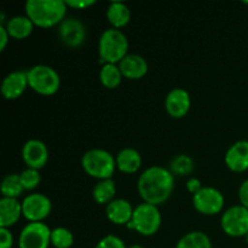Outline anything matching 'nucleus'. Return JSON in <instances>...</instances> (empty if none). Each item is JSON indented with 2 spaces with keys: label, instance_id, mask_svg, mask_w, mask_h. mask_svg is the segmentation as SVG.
I'll list each match as a JSON object with an SVG mask.
<instances>
[{
  "label": "nucleus",
  "instance_id": "72a5a7b5",
  "mask_svg": "<svg viewBox=\"0 0 248 248\" xmlns=\"http://www.w3.org/2000/svg\"><path fill=\"white\" fill-rule=\"evenodd\" d=\"M10 35L7 33L5 26H1L0 24V51H4L5 47H6L7 43H9Z\"/></svg>",
  "mask_w": 248,
  "mask_h": 248
},
{
  "label": "nucleus",
  "instance_id": "f03ea898",
  "mask_svg": "<svg viewBox=\"0 0 248 248\" xmlns=\"http://www.w3.org/2000/svg\"><path fill=\"white\" fill-rule=\"evenodd\" d=\"M67 7L63 0H27L24 4L27 16L41 28L60 24L65 18Z\"/></svg>",
  "mask_w": 248,
  "mask_h": 248
},
{
  "label": "nucleus",
  "instance_id": "b1692460",
  "mask_svg": "<svg viewBox=\"0 0 248 248\" xmlns=\"http://www.w3.org/2000/svg\"><path fill=\"white\" fill-rule=\"evenodd\" d=\"M99 80L107 89H116L123 80V73L119 68V64L104 63L99 70Z\"/></svg>",
  "mask_w": 248,
  "mask_h": 248
},
{
  "label": "nucleus",
  "instance_id": "412c9836",
  "mask_svg": "<svg viewBox=\"0 0 248 248\" xmlns=\"http://www.w3.org/2000/svg\"><path fill=\"white\" fill-rule=\"evenodd\" d=\"M107 18L113 28H123L131 19L130 7L124 1H111L107 9Z\"/></svg>",
  "mask_w": 248,
  "mask_h": 248
},
{
  "label": "nucleus",
  "instance_id": "cd10ccee",
  "mask_svg": "<svg viewBox=\"0 0 248 248\" xmlns=\"http://www.w3.org/2000/svg\"><path fill=\"white\" fill-rule=\"evenodd\" d=\"M19 178H21V183L24 190H33L41 182V176L39 170L29 169V167L19 173Z\"/></svg>",
  "mask_w": 248,
  "mask_h": 248
},
{
  "label": "nucleus",
  "instance_id": "f704fd0d",
  "mask_svg": "<svg viewBox=\"0 0 248 248\" xmlns=\"http://www.w3.org/2000/svg\"><path fill=\"white\" fill-rule=\"evenodd\" d=\"M127 248H144V247L140 246V245H131V246H128Z\"/></svg>",
  "mask_w": 248,
  "mask_h": 248
},
{
  "label": "nucleus",
  "instance_id": "ddd939ff",
  "mask_svg": "<svg viewBox=\"0 0 248 248\" xmlns=\"http://www.w3.org/2000/svg\"><path fill=\"white\" fill-rule=\"evenodd\" d=\"M191 106L190 94L186 90L176 87L167 93L165 98V108L172 118L181 119L188 114Z\"/></svg>",
  "mask_w": 248,
  "mask_h": 248
},
{
  "label": "nucleus",
  "instance_id": "9d476101",
  "mask_svg": "<svg viewBox=\"0 0 248 248\" xmlns=\"http://www.w3.org/2000/svg\"><path fill=\"white\" fill-rule=\"evenodd\" d=\"M193 205L196 211L202 215H217L223 210L224 196L213 186H203L200 191L193 195Z\"/></svg>",
  "mask_w": 248,
  "mask_h": 248
},
{
  "label": "nucleus",
  "instance_id": "5701e85b",
  "mask_svg": "<svg viewBox=\"0 0 248 248\" xmlns=\"http://www.w3.org/2000/svg\"><path fill=\"white\" fill-rule=\"evenodd\" d=\"M176 248H212V242L206 232L195 230L182 236Z\"/></svg>",
  "mask_w": 248,
  "mask_h": 248
},
{
  "label": "nucleus",
  "instance_id": "7ed1b4c3",
  "mask_svg": "<svg viewBox=\"0 0 248 248\" xmlns=\"http://www.w3.org/2000/svg\"><path fill=\"white\" fill-rule=\"evenodd\" d=\"M128 39L123 31L108 28L101 34L98 40V53L101 63L118 64L128 55Z\"/></svg>",
  "mask_w": 248,
  "mask_h": 248
},
{
  "label": "nucleus",
  "instance_id": "473e14b6",
  "mask_svg": "<svg viewBox=\"0 0 248 248\" xmlns=\"http://www.w3.org/2000/svg\"><path fill=\"white\" fill-rule=\"evenodd\" d=\"M202 188L203 186L202 184H201L200 179L195 178V177H191V178L188 179V182H186V189H188L193 195H195V194L198 193V191H200Z\"/></svg>",
  "mask_w": 248,
  "mask_h": 248
},
{
  "label": "nucleus",
  "instance_id": "f8f14e48",
  "mask_svg": "<svg viewBox=\"0 0 248 248\" xmlns=\"http://www.w3.org/2000/svg\"><path fill=\"white\" fill-rule=\"evenodd\" d=\"M22 157L29 169L40 170L48 160V149L40 140H29L22 148Z\"/></svg>",
  "mask_w": 248,
  "mask_h": 248
},
{
  "label": "nucleus",
  "instance_id": "2eb2a0df",
  "mask_svg": "<svg viewBox=\"0 0 248 248\" xmlns=\"http://www.w3.org/2000/svg\"><path fill=\"white\" fill-rule=\"evenodd\" d=\"M228 169L234 172H244L248 170V140H241L229 147L224 156Z\"/></svg>",
  "mask_w": 248,
  "mask_h": 248
},
{
  "label": "nucleus",
  "instance_id": "a878e982",
  "mask_svg": "<svg viewBox=\"0 0 248 248\" xmlns=\"http://www.w3.org/2000/svg\"><path fill=\"white\" fill-rule=\"evenodd\" d=\"M170 171L173 176H189L194 171V160L189 155H177L170 162Z\"/></svg>",
  "mask_w": 248,
  "mask_h": 248
},
{
  "label": "nucleus",
  "instance_id": "2f4dec72",
  "mask_svg": "<svg viewBox=\"0 0 248 248\" xmlns=\"http://www.w3.org/2000/svg\"><path fill=\"white\" fill-rule=\"evenodd\" d=\"M68 7H74V9H86L96 4L94 0H67Z\"/></svg>",
  "mask_w": 248,
  "mask_h": 248
},
{
  "label": "nucleus",
  "instance_id": "bb28decb",
  "mask_svg": "<svg viewBox=\"0 0 248 248\" xmlns=\"http://www.w3.org/2000/svg\"><path fill=\"white\" fill-rule=\"evenodd\" d=\"M74 244V236L69 229L58 227L51 232V245L55 248H70Z\"/></svg>",
  "mask_w": 248,
  "mask_h": 248
},
{
  "label": "nucleus",
  "instance_id": "4468645a",
  "mask_svg": "<svg viewBox=\"0 0 248 248\" xmlns=\"http://www.w3.org/2000/svg\"><path fill=\"white\" fill-rule=\"evenodd\" d=\"M28 85L26 70H15L2 79L0 91L6 99H17L21 97Z\"/></svg>",
  "mask_w": 248,
  "mask_h": 248
},
{
  "label": "nucleus",
  "instance_id": "393cba45",
  "mask_svg": "<svg viewBox=\"0 0 248 248\" xmlns=\"http://www.w3.org/2000/svg\"><path fill=\"white\" fill-rule=\"evenodd\" d=\"M2 198L17 199L23 193V186H22L21 178L18 173H10L2 178L1 186H0Z\"/></svg>",
  "mask_w": 248,
  "mask_h": 248
},
{
  "label": "nucleus",
  "instance_id": "c756f323",
  "mask_svg": "<svg viewBox=\"0 0 248 248\" xmlns=\"http://www.w3.org/2000/svg\"><path fill=\"white\" fill-rule=\"evenodd\" d=\"M14 245V236L9 228H0V248H11Z\"/></svg>",
  "mask_w": 248,
  "mask_h": 248
},
{
  "label": "nucleus",
  "instance_id": "f257e3e1",
  "mask_svg": "<svg viewBox=\"0 0 248 248\" xmlns=\"http://www.w3.org/2000/svg\"><path fill=\"white\" fill-rule=\"evenodd\" d=\"M174 189V176L165 167L154 165L142 172L137 190L144 202L159 206L166 202Z\"/></svg>",
  "mask_w": 248,
  "mask_h": 248
},
{
  "label": "nucleus",
  "instance_id": "0eeeda50",
  "mask_svg": "<svg viewBox=\"0 0 248 248\" xmlns=\"http://www.w3.org/2000/svg\"><path fill=\"white\" fill-rule=\"evenodd\" d=\"M52 230L43 222H29L19 232V248H48Z\"/></svg>",
  "mask_w": 248,
  "mask_h": 248
},
{
  "label": "nucleus",
  "instance_id": "c9c22d12",
  "mask_svg": "<svg viewBox=\"0 0 248 248\" xmlns=\"http://www.w3.org/2000/svg\"><path fill=\"white\" fill-rule=\"evenodd\" d=\"M245 239H246V242L248 244V234L246 235V236H245Z\"/></svg>",
  "mask_w": 248,
  "mask_h": 248
},
{
  "label": "nucleus",
  "instance_id": "39448f33",
  "mask_svg": "<svg viewBox=\"0 0 248 248\" xmlns=\"http://www.w3.org/2000/svg\"><path fill=\"white\" fill-rule=\"evenodd\" d=\"M28 85L31 90L44 96L56 93L61 86L60 74L55 68L46 64H36L27 70Z\"/></svg>",
  "mask_w": 248,
  "mask_h": 248
},
{
  "label": "nucleus",
  "instance_id": "dca6fc26",
  "mask_svg": "<svg viewBox=\"0 0 248 248\" xmlns=\"http://www.w3.org/2000/svg\"><path fill=\"white\" fill-rule=\"evenodd\" d=\"M133 210L130 201L125 199H114L107 205L106 215L111 223L118 225H127L132 219Z\"/></svg>",
  "mask_w": 248,
  "mask_h": 248
},
{
  "label": "nucleus",
  "instance_id": "6ab92c4d",
  "mask_svg": "<svg viewBox=\"0 0 248 248\" xmlns=\"http://www.w3.org/2000/svg\"><path fill=\"white\" fill-rule=\"evenodd\" d=\"M34 23L27 15H16L10 17L5 23L7 33L11 38L26 39L33 31Z\"/></svg>",
  "mask_w": 248,
  "mask_h": 248
},
{
  "label": "nucleus",
  "instance_id": "aec40b11",
  "mask_svg": "<svg viewBox=\"0 0 248 248\" xmlns=\"http://www.w3.org/2000/svg\"><path fill=\"white\" fill-rule=\"evenodd\" d=\"M116 167L124 173H135L142 165V156L140 152L133 148H124L115 157Z\"/></svg>",
  "mask_w": 248,
  "mask_h": 248
},
{
  "label": "nucleus",
  "instance_id": "20e7f679",
  "mask_svg": "<svg viewBox=\"0 0 248 248\" xmlns=\"http://www.w3.org/2000/svg\"><path fill=\"white\" fill-rule=\"evenodd\" d=\"M81 165L89 176L102 181L113 177L116 169V160L106 149L93 148L82 155Z\"/></svg>",
  "mask_w": 248,
  "mask_h": 248
},
{
  "label": "nucleus",
  "instance_id": "6e6552de",
  "mask_svg": "<svg viewBox=\"0 0 248 248\" xmlns=\"http://www.w3.org/2000/svg\"><path fill=\"white\" fill-rule=\"evenodd\" d=\"M223 232L232 237H242L248 234V210L235 205L224 211L220 219Z\"/></svg>",
  "mask_w": 248,
  "mask_h": 248
},
{
  "label": "nucleus",
  "instance_id": "a211bd4d",
  "mask_svg": "<svg viewBox=\"0 0 248 248\" xmlns=\"http://www.w3.org/2000/svg\"><path fill=\"white\" fill-rule=\"evenodd\" d=\"M22 215V202L17 199H0V228H10L16 224Z\"/></svg>",
  "mask_w": 248,
  "mask_h": 248
},
{
  "label": "nucleus",
  "instance_id": "e433bc0d",
  "mask_svg": "<svg viewBox=\"0 0 248 248\" xmlns=\"http://www.w3.org/2000/svg\"><path fill=\"white\" fill-rule=\"evenodd\" d=\"M245 4H248V1H245Z\"/></svg>",
  "mask_w": 248,
  "mask_h": 248
},
{
  "label": "nucleus",
  "instance_id": "4be33fe9",
  "mask_svg": "<svg viewBox=\"0 0 248 248\" xmlns=\"http://www.w3.org/2000/svg\"><path fill=\"white\" fill-rule=\"evenodd\" d=\"M116 194V184L113 178L102 179L92 190V196L93 200L99 205H108L109 202L114 200Z\"/></svg>",
  "mask_w": 248,
  "mask_h": 248
},
{
  "label": "nucleus",
  "instance_id": "9b49d317",
  "mask_svg": "<svg viewBox=\"0 0 248 248\" xmlns=\"http://www.w3.org/2000/svg\"><path fill=\"white\" fill-rule=\"evenodd\" d=\"M58 36L65 46L79 47L86 39V28L80 19L65 17L58 27Z\"/></svg>",
  "mask_w": 248,
  "mask_h": 248
},
{
  "label": "nucleus",
  "instance_id": "c85d7f7f",
  "mask_svg": "<svg viewBox=\"0 0 248 248\" xmlns=\"http://www.w3.org/2000/svg\"><path fill=\"white\" fill-rule=\"evenodd\" d=\"M94 248H127L125 246V242L119 236L113 234H109L99 240Z\"/></svg>",
  "mask_w": 248,
  "mask_h": 248
},
{
  "label": "nucleus",
  "instance_id": "f3484780",
  "mask_svg": "<svg viewBox=\"0 0 248 248\" xmlns=\"http://www.w3.org/2000/svg\"><path fill=\"white\" fill-rule=\"evenodd\" d=\"M123 77L130 80H137L148 73V63L144 57L137 53H128L119 63Z\"/></svg>",
  "mask_w": 248,
  "mask_h": 248
},
{
  "label": "nucleus",
  "instance_id": "1a4fd4ad",
  "mask_svg": "<svg viewBox=\"0 0 248 248\" xmlns=\"http://www.w3.org/2000/svg\"><path fill=\"white\" fill-rule=\"evenodd\" d=\"M52 210V202L45 194L33 193L27 195L22 201L23 217L29 222H43Z\"/></svg>",
  "mask_w": 248,
  "mask_h": 248
},
{
  "label": "nucleus",
  "instance_id": "423d86ee",
  "mask_svg": "<svg viewBox=\"0 0 248 248\" xmlns=\"http://www.w3.org/2000/svg\"><path fill=\"white\" fill-rule=\"evenodd\" d=\"M161 213L157 206L152 203L143 202L136 206L133 210L132 223L133 230L143 236H153L159 232L161 227Z\"/></svg>",
  "mask_w": 248,
  "mask_h": 248
},
{
  "label": "nucleus",
  "instance_id": "7c9ffc66",
  "mask_svg": "<svg viewBox=\"0 0 248 248\" xmlns=\"http://www.w3.org/2000/svg\"><path fill=\"white\" fill-rule=\"evenodd\" d=\"M239 200L244 207L248 210V179L244 181L239 188Z\"/></svg>",
  "mask_w": 248,
  "mask_h": 248
}]
</instances>
